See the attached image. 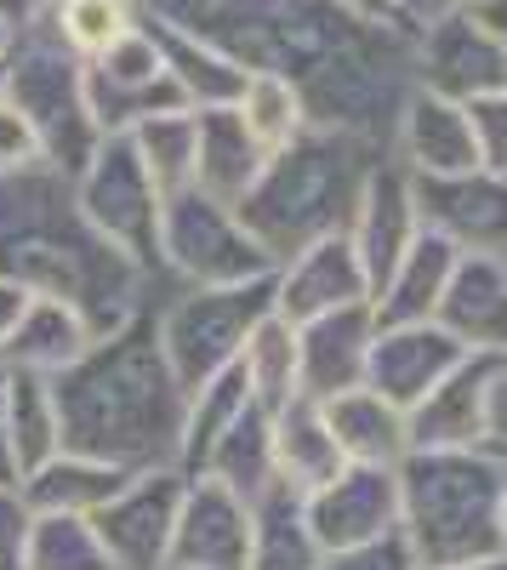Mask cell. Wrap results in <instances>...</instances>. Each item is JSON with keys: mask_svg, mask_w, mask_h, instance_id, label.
<instances>
[{"mask_svg": "<svg viewBox=\"0 0 507 570\" xmlns=\"http://www.w3.org/2000/svg\"><path fill=\"white\" fill-rule=\"evenodd\" d=\"M182 491L189 485L171 468H149V473H131L120 485V497H109L91 513V531H98V542L109 548V559L120 570H166Z\"/></svg>", "mask_w": 507, "mask_h": 570, "instance_id": "30bf717a", "label": "cell"}, {"mask_svg": "<svg viewBox=\"0 0 507 570\" xmlns=\"http://www.w3.org/2000/svg\"><path fill=\"white\" fill-rule=\"evenodd\" d=\"M126 480H131L126 468H109V462L58 451L52 462H40L34 473H23V502H29L34 513H80V519H91L109 497H120Z\"/></svg>", "mask_w": 507, "mask_h": 570, "instance_id": "484cf974", "label": "cell"}, {"mask_svg": "<svg viewBox=\"0 0 507 570\" xmlns=\"http://www.w3.org/2000/svg\"><path fill=\"white\" fill-rule=\"evenodd\" d=\"M501 531H507V513H501Z\"/></svg>", "mask_w": 507, "mask_h": 570, "instance_id": "816d5d0a", "label": "cell"}, {"mask_svg": "<svg viewBox=\"0 0 507 570\" xmlns=\"http://www.w3.org/2000/svg\"><path fill=\"white\" fill-rule=\"evenodd\" d=\"M319 542L308 531V497L274 480L251 502V570H319Z\"/></svg>", "mask_w": 507, "mask_h": 570, "instance_id": "cb8c5ba5", "label": "cell"}, {"mask_svg": "<svg viewBox=\"0 0 507 570\" xmlns=\"http://www.w3.org/2000/svg\"><path fill=\"white\" fill-rule=\"evenodd\" d=\"M377 343V314L371 303H354L337 314H319L297 325V383L302 400H337L348 389H365V360Z\"/></svg>", "mask_w": 507, "mask_h": 570, "instance_id": "2e32d148", "label": "cell"}, {"mask_svg": "<svg viewBox=\"0 0 507 570\" xmlns=\"http://www.w3.org/2000/svg\"><path fill=\"white\" fill-rule=\"evenodd\" d=\"M456 570H507V553L501 559H479V564H456Z\"/></svg>", "mask_w": 507, "mask_h": 570, "instance_id": "7dc6e473", "label": "cell"}, {"mask_svg": "<svg viewBox=\"0 0 507 570\" xmlns=\"http://www.w3.org/2000/svg\"><path fill=\"white\" fill-rule=\"evenodd\" d=\"M422 234V212H417V183L405 177V166H377L371 183H365V200L354 212L348 240L359 252L365 285H371V303L382 297V285L399 274L405 252L417 246Z\"/></svg>", "mask_w": 507, "mask_h": 570, "instance_id": "5bb4252c", "label": "cell"}, {"mask_svg": "<svg viewBox=\"0 0 507 570\" xmlns=\"http://www.w3.org/2000/svg\"><path fill=\"white\" fill-rule=\"evenodd\" d=\"M74 195H80V212L98 223V234H109L137 268L160 263V206L166 200H160V188L149 183L143 160H137L131 131L103 137L98 160L74 177Z\"/></svg>", "mask_w": 507, "mask_h": 570, "instance_id": "ba28073f", "label": "cell"}, {"mask_svg": "<svg viewBox=\"0 0 507 570\" xmlns=\"http://www.w3.org/2000/svg\"><path fill=\"white\" fill-rule=\"evenodd\" d=\"M326 428H331L342 462H359V468H399V462L410 456L405 411L388 405L377 389H348V394L326 400Z\"/></svg>", "mask_w": 507, "mask_h": 570, "instance_id": "44dd1931", "label": "cell"}, {"mask_svg": "<svg viewBox=\"0 0 507 570\" xmlns=\"http://www.w3.org/2000/svg\"><path fill=\"white\" fill-rule=\"evenodd\" d=\"M354 303H371V285H365V268H359V252L348 234H326V240L302 246L291 268L274 279V314L291 325H308L319 314H337Z\"/></svg>", "mask_w": 507, "mask_h": 570, "instance_id": "e0dca14e", "label": "cell"}, {"mask_svg": "<svg viewBox=\"0 0 507 570\" xmlns=\"http://www.w3.org/2000/svg\"><path fill=\"white\" fill-rule=\"evenodd\" d=\"M399 142H405V160L417 166L422 177H468V171H485L479 166V142H474L468 104L434 98V91H417V98L405 104Z\"/></svg>", "mask_w": 507, "mask_h": 570, "instance_id": "ffe728a7", "label": "cell"}, {"mask_svg": "<svg viewBox=\"0 0 507 570\" xmlns=\"http://www.w3.org/2000/svg\"><path fill=\"white\" fill-rule=\"evenodd\" d=\"M7 428H12V456L18 473H34L40 462L58 456V405H52V376L7 365Z\"/></svg>", "mask_w": 507, "mask_h": 570, "instance_id": "f546056e", "label": "cell"}, {"mask_svg": "<svg viewBox=\"0 0 507 570\" xmlns=\"http://www.w3.org/2000/svg\"><path fill=\"white\" fill-rule=\"evenodd\" d=\"M86 109H91V120H98L103 137H120V131H137L155 115L189 109V98H182V86L171 80L160 40L131 29L126 40L109 46L103 58L86 63Z\"/></svg>", "mask_w": 507, "mask_h": 570, "instance_id": "9c48e42d", "label": "cell"}, {"mask_svg": "<svg viewBox=\"0 0 507 570\" xmlns=\"http://www.w3.org/2000/svg\"><path fill=\"white\" fill-rule=\"evenodd\" d=\"M0 279L69 303L91 337H109L131 320L143 268L80 212L74 177L34 160L0 177Z\"/></svg>", "mask_w": 507, "mask_h": 570, "instance_id": "6da1fadb", "label": "cell"}, {"mask_svg": "<svg viewBox=\"0 0 507 570\" xmlns=\"http://www.w3.org/2000/svg\"><path fill=\"white\" fill-rule=\"evenodd\" d=\"M485 440L496 451H507V360L496 371V383H490V405H485Z\"/></svg>", "mask_w": 507, "mask_h": 570, "instance_id": "ab89813d", "label": "cell"}, {"mask_svg": "<svg viewBox=\"0 0 507 570\" xmlns=\"http://www.w3.org/2000/svg\"><path fill=\"white\" fill-rule=\"evenodd\" d=\"M463 360H468V348L445 325H434V320L428 325H394V331H377L371 360H365V389H377L388 405L410 411Z\"/></svg>", "mask_w": 507, "mask_h": 570, "instance_id": "ac0fdd59", "label": "cell"}, {"mask_svg": "<svg viewBox=\"0 0 507 570\" xmlns=\"http://www.w3.org/2000/svg\"><path fill=\"white\" fill-rule=\"evenodd\" d=\"M0 485H23L18 456H12V428H7V360H0Z\"/></svg>", "mask_w": 507, "mask_h": 570, "instance_id": "b9f144b4", "label": "cell"}, {"mask_svg": "<svg viewBox=\"0 0 507 570\" xmlns=\"http://www.w3.org/2000/svg\"><path fill=\"white\" fill-rule=\"evenodd\" d=\"M200 126V155H195V188L222 206H240L246 188L262 171V149L246 137L235 109H195Z\"/></svg>", "mask_w": 507, "mask_h": 570, "instance_id": "d4e9b609", "label": "cell"}, {"mask_svg": "<svg viewBox=\"0 0 507 570\" xmlns=\"http://www.w3.org/2000/svg\"><path fill=\"white\" fill-rule=\"evenodd\" d=\"M7 52H12V29H7V23H0V58H7Z\"/></svg>", "mask_w": 507, "mask_h": 570, "instance_id": "c3c4849f", "label": "cell"}, {"mask_svg": "<svg viewBox=\"0 0 507 570\" xmlns=\"http://www.w3.org/2000/svg\"><path fill=\"white\" fill-rule=\"evenodd\" d=\"M7 104L29 120L40 160L80 177L103 149V131L86 109V69L63 46L52 18H34L7 52Z\"/></svg>", "mask_w": 507, "mask_h": 570, "instance_id": "5b68a950", "label": "cell"}, {"mask_svg": "<svg viewBox=\"0 0 507 570\" xmlns=\"http://www.w3.org/2000/svg\"><path fill=\"white\" fill-rule=\"evenodd\" d=\"M46 7H52V0H0V23H7V29H29Z\"/></svg>", "mask_w": 507, "mask_h": 570, "instance_id": "ee69618b", "label": "cell"}, {"mask_svg": "<svg viewBox=\"0 0 507 570\" xmlns=\"http://www.w3.org/2000/svg\"><path fill=\"white\" fill-rule=\"evenodd\" d=\"M274 314V279H246V285H195L177 297L160 320V348L182 394H200L217 371L240 360L257 320Z\"/></svg>", "mask_w": 507, "mask_h": 570, "instance_id": "8992f818", "label": "cell"}, {"mask_svg": "<svg viewBox=\"0 0 507 570\" xmlns=\"http://www.w3.org/2000/svg\"><path fill=\"white\" fill-rule=\"evenodd\" d=\"M434 325H445L468 354L507 360V263L501 257H456V274L434 308Z\"/></svg>", "mask_w": 507, "mask_h": 570, "instance_id": "d6986e66", "label": "cell"}, {"mask_svg": "<svg viewBox=\"0 0 507 570\" xmlns=\"http://www.w3.org/2000/svg\"><path fill=\"white\" fill-rule=\"evenodd\" d=\"M149 35L160 40L166 69H171V80L182 86L189 109H235V104H240L246 69H240L235 58H222V52H211V46H200V40H189V35L166 29V23H155Z\"/></svg>", "mask_w": 507, "mask_h": 570, "instance_id": "f1b7e54d", "label": "cell"}, {"mask_svg": "<svg viewBox=\"0 0 507 570\" xmlns=\"http://www.w3.org/2000/svg\"><path fill=\"white\" fill-rule=\"evenodd\" d=\"M342 7H348L354 18H365V23H399L394 0H342Z\"/></svg>", "mask_w": 507, "mask_h": 570, "instance_id": "f6af8a7d", "label": "cell"}, {"mask_svg": "<svg viewBox=\"0 0 507 570\" xmlns=\"http://www.w3.org/2000/svg\"><path fill=\"white\" fill-rule=\"evenodd\" d=\"M319 570H417V553H410L405 531H388L365 548H348V553H326Z\"/></svg>", "mask_w": 507, "mask_h": 570, "instance_id": "74e56055", "label": "cell"}, {"mask_svg": "<svg viewBox=\"0 0 507 570\" xmlns=\"http://www.w3.org/2000/svg\"><path fill=\"white\" fill-rule=\"evenodd\" d=\"M52 23H58L63 46L80 52V58H103L115 40H126L137 29L131 23V0H58Z\"/></svg>", "mask_w": 507, "mask_h": 570, "instance_id": "e575fe53", "label": "cell"}, {"mask_svg": "<svg viewBox=\"0 0 507 570\" xmlns=\"http://www.w3.org/2000/svg\"><path fill=\"white\" fill-rule=\"evenodd\" d=\"M456 7H485V0H456Z\"/></svg>", "mask_w": 507, "mask_h": 570, "instance_id": "f907efd6", "label": "cell"}, {"mask_svg": "<svg viewBox=\"0 0 507 570\" xmlns=\"http://www.w3.org/2000/svg\"><path fill=\"white\" fill-rule=\"evenodd\" d=\"M417 212H422V228L445 234L456 252L507 263V177H496V171L422 177Z\"/></svg>", "mask_w": 507, "mask_h": 570, "instance_id": "4fadbf2b", "label": "cell"}, {"mask_svg": "<svg viewBox=\"0 0 507 570\" xmlns=\"http://www.w3.org/2000/svg\"><path fill=\"white\" fill-rule=\"evenodd\" d=\"M394 12H399V23H434V18L456 12V0H394Z\"/></svg>", "mask_w": 507, "mask_h": 570, "instance_id": "7bdbcfd3", "label": "cell"}, {"mask_svg": "<svg viewBox=\"0 0 507 570\" xmlns=\"http://www.w3.org/2000/svg\"><path fill=\"white\" fill-rule=\"evenodd\" d=\"M377 149H382L377 137H359L342 126L302 131L291 149L262 160L235 217L274 263L297 257L302 246L326 240V234H348L365 200V183L377 171Z\"/></svg>", "mask_w": 507, "mask_h": 570, "instance_id": "3957f363", "label": "cell"}, {"mask_svg": "<svg viewBox=\"0 0 507 570\" xmlns=\"http://www.w3.org/2000/svg\"><path fill=\"white\" fill-rule=\"evenodd\" d=\"M468 12H474V18L507 46V0H485V7H468Z\"/></svg>", "mask_w": 507, "mask_h": 570, "instance_id": "bcb514c9", "label": "cell"}, {"mask_svg": "<svg viewBox=\"0 0 507 570\" xmlns=\"http://www.w3.org/2000/svg\"><path fill=\"white\" fill-rule=\"evenodd\" d=\"M91 343V331H86V320L69 308V303H52V297H34L29 303V314L18 320V331H12V343H7V365H18V371H40V376H58V371H69Z\"/></svg>", "mask_w": 507, "mask_h": 570, "instance_id": "83f0119b", "label": "cell"}, {"mask_svg": "<svg viewBox=\"0 0 507 570\" xmlns=\"http://www.w3.org/2000/svg\"><path fill=\"white\" fill-rule=\"evenodd\" d=\"M240 365H246L251 400H257L268 416H280V411L302 394V383H297V325L280 320V314L257 320V331H251L246 348H240Z\"/></svg>", "mask_w": 507, "mask_h": 570, "instance_id": "4dcf8cb0", "label": "cell"}, {"mask_svg": "<svg viewBox=\"0 0 507 570\" xmlns=\"http://www.w3.org/2000/svg\"><path fill=\"white\" fill-rule=\"evenodd\" d=\"M417 80L450 104L490 98V91H507V46L474 12H445L417 46Z\"/></svg>", "mask_w": 507, "mask_h": 570, "instance_id": "8fae6325", "label": "cell"}, {"mask_svg": "<svg viewBox=\"0 0 507 570\" xmlns=\"http://www.w3.org/2000/svg\"><path fill=\"white\" fill-rule=\"evenodd\" d=\"M29 292L23 285H12V279H0V354H7V343H12V331H18V320L29 314Z\"/></svg>", "mask_w": 507, "mask_h": 570, "instance_id": "60d3db41", "label": "cell"}, {"mask_svg": "<svg viewBox=\"0 0 507 570\" xmlns=\"http://www.w3.org/2000/svg\"><path fill=\"white\" fill-rule=\"evenodd\" d=\"M0 104H7V58H0Z\"/></svg>", "mask_w": 507, "mask_h": 570, "instance_id": "681fc988", "label": "cell"}, {"mask_svg": "<svg viewBox=\"0 0 507 570\" xmlns=\"http://www.w3.org/2000/svg\"><path fill=\"white\" fill-rule=\"evenodd\" d=\"M456 252L445 234H434V228H422L417 234V246L405 252V263H399V274L382 285V297H377V325L382 331H394V325H428L434 320V308H439V297H445V285H450V274H456Z\"/></svg>", "mask_w": 507, "mask_h": 570, "instance_id": "7402d4cb", "label": "cell"}, {"mask_svg": "<svg viewBox=\"0 0 507 570\" xmlns=\"http://www.w3.org/2000/svg\"><path fill=\"white\" fill-rule=\"evenodd\" d=\"M29 570H120L80 513H34Z\"/></svg>", "mask_w": 507, "mask_h": 570, "instance_id": "836d02e7", "label": "cell"}, {"mask_svg": "<svg viewBox=\"0 0 507 570\" xmlns=\"http://www.w3.org/2000/svg\"><path fill=\"white\" fill-rule=\"evenodd\" d=\"M58 405V451L91 456L126 473L166 468L182 451L189 394L160 348L155 320H126L120 331L91 343L52 383Z\"/></svg>", "mask_w": 507, "mask_h": 570, "instance_id": "7a4b0ae2", "label": "cell"}, {"mask_svg": "<svg viewBox=\"0 0 507 570\" xmlns=\"http://www.w3.org/2000/svg\"><path fill=\"white\" fill-rule=\"evenodd\" d=\"M235 115H240L246 137L262 149V160L280 155V149H291V142L302 137V126H308L302 91H297L286 75H246V91H240Z\"/></svg>", "mask_w": 507, "mask_h": 570, "instance_id": "1f68e13d", "label": "cell"}, {"mask_svg": "<svg viewBox=\"0 0 507 570\" xmlns=\"http://www.w3.org/2000/svg\"><path fill=\"white\" fill-rule=\"evenodd\" d=\"M160 257L189 274L195 285H246L274 268V257L246 234L235 206H222L200 188L166 195L160 206Z\"/></svg>", "mask_w": 507, "mask_h": 570, "instance_id": "52a82bcc", "label": "cell"}, {"mask_svg": "<svg viewBox=\"0 0 507 570\" xmlns=\"http://www.w3.org/2000/svg\"><path fill=\"white\" fill-rule=\"evenodd\" d=\"M34 160H40V142H34L29 120H23L12 104H0V177L23 171V166H34Z\"/></svg>", "mask_w": 507, "mask_h": 570, "instance_id": "f35d334b", "label": "cell"}, {"mask_svg": "<svg viewBox=\"0 0 507 570\" xmlns=\"http://www.w3.org/2000/svg\"><path fill=\"white\" fill-rule=\"evenodd\" d=\"M468 120H474V142H479V166L507 177V91H490V98H474L468 104Z\"/></svg>", "mask_w": 507, "mask_h": 570, "instance_id": "d590c367", "label": "cell"}, {"mask_svg": "<svg viewBox=\"0 0 507 570\" xmlns=\"http://www.w3.org/2000/svg\"><path fill=\"white\" fill-rule=\"evenodd\" d=\"M496 371H501V354H468L450 376H439L405 411L410 451H474L485 440V405H490Z\"/></svg>", "mask_w": 507, "mask_h": 570, "instance_id": "9a60e30c", "label": "cell"}, {"mask_svg": "<svg viewBox=\"0 0 507 570\" xmlns=\"http://www.w3.org/2000/svg\"><path fill=\"white\" fill-rule=\"evenodd\" d=\"M308 531L319 553H348L399 531V468L348 462L331 485L308 491Z\"/></svg>", "mask_w": 507, "mask_h": 570, "instance_id": "7c38bea8", "label": "cell"}, {"mask_svg": "<svg viewBox=\"0 0 507 570\" xmlns=\"http://www.w3.org/2000/svg\"><path fill=\"white\" fill-rule=\"evenodd\" d=\"M206 480H217V485H228L235 491L246 508L280 480V473H274V416L251 400L240 416H235V428H228V434L211 445V456H206Z\"/></svg>", "mask_w": 507, "mask_h": 570, "instance_id": "4316f807", "label": "cell"}, {"mask_svg": "<svg viewBox=\"0 0 507 570\" xmlns=\"http://www.w3.org/2000/svg\"><path fill=\"white\" fill-rule=\"evenodd\" d=\"M29 537H34V508L18 485H0V570H29Z\"/></svg>", "mask_w": 507, "mask_h": 570, "instance_id": "8d00e7d4", "label": "cell"}, {"mask_svg": "<svg viewBox=\"0 0 507 570\" xmlns=\"http://www.w3.org/2000/svg\"><path fill=\"white\" fill-rule=\"evenodd\" d=\"M137 142V160H143L149 183L166 195H182L195 188V155H200V126H195V109H177V115H155L131 131Z\"/></svg>", "mask_w": 507, "mask_h": 570, "instance_id": "d6a6232c", "label": "cell"}, {"mask_svg": "<svg viewBox=\"0 0 507 570\" xmlns=\"http://www.w3.org/2000/svg\"><path fill=\"white\" fill-rule=\"evenodd\" d=\"M507 473L474 451H410L399 462V531L422 570L507 553Z\"/></svg>", "mask_w": 507, "mask_h": 570, "instance_id": "277c9868", "label": "cell"}, {"mask_svg": "<svg viewBox=\"0 0 507 570\" xmlns=\"http://www.w3.org/2000/svg\"><path fill=\"white\" fill-rule=\"evenodd\" d=\"M342 468H348V462H342L331 428H326V405L297 394L280 416H274V473L308 497V491H319V485H331Z\"/></svg>", "mask_w": 507, "mask_h": 570, "instance_id": "603a6c76", "label": "cell"}]
</instances>
